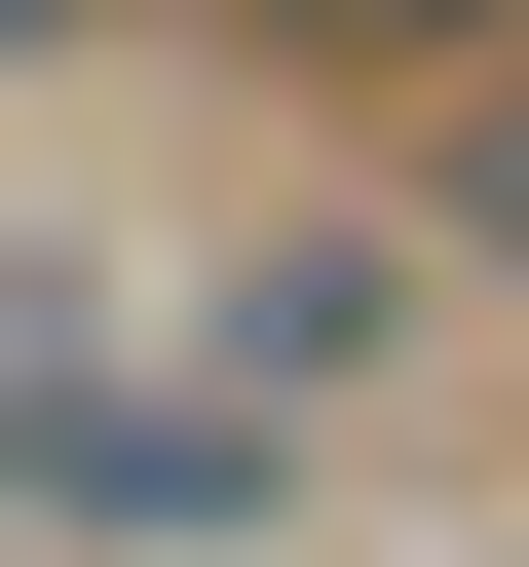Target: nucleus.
Wrapping results in <instances>:
<instances>
[{"instance_id": "7ed1b4c3", "label": "nucleus", "mask_w": 529, "mask_h": 567, "mask_svg": "<svg viewBox=\"0 0 529 567\" xmlns=\"http://www.w3.org/2000/svg\"><path fill=\"white\" fill-rule=\"evenodd\" d=\"M303 39H491V0H303Z\"/></svg>"}, {"instance_id": "f03ea898", "label": "nucleus", "mask_w": 529, "mask_h": 567, "mask_svg": "<svg viewBox=\"0 0 529 567\" xmlns=\"http://www.w3.org/2000/svg\"><path fill=\"white\" fill-rule=\"evenodd\" d=\"M454 227H491V265H529V76H491V114H454Z\"/></svg>"}, {"instance_id": "f257e3e1", "label": "nucleus", "mask_w": 529, "mask_h": 567, "mask_svg": "<svg viewBox=\"0 0 529 567\" xmlns=\"http://www.w3.org/2000/svg\"><path fill=\"white\" fill-rule=\"evenodd\" d=\"M0 492H76V529H264V416H189V379H0Z\"/></svg>"}]
</instances>
